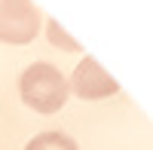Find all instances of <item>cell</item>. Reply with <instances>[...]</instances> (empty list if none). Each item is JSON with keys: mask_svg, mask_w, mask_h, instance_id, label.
<instances>
[{"mask_svg": "<svg viewBox=\"0 0 153 150\" xmlns=\"http://www.w3.org/2000/svg\"><path fill=\"white\" fill-rule=\"evenodd\" d=\"M25 150H76V141L61 132H40L37 138L28 141Z\"/></svg>", "mask_w": 153, "mask_h": 150, "instance_id": "277c9868", "label": "cell"}, {"mask_svg": "<svg viewBox=\"0 0 153 150\" xmlns=\"http://www.w3.org/2000/svg\"><path fill=\"white\" fill-rule=\"evenodd\" d=\"M40 9L31 0H0V40L3 43H31L40 31Z\"/></svg>", "mask_w": 153, "mask_h": 150, "instance_id": "7a4b0ae2", "label": "cell"}, {"mask_svg": "<svg viewBox=\"0 0 153 150\" xmlns=\"http://www.w3.org/2000/svg\"><path fill=\"white\" fill-rule=\"evenodd\" d=\"M46 37H49V43H52V46H61V49H68V52H83L80 43H76L74 37H71V34L55 22V19H49V22H46Z\"/></svg>", "mask_w": 153, "mask_h": 150, "instance_id": "5b68a950", "label": "cell"}, {"mask_svg": "<svg viewBox=\"0 0 153 150\" xmlns=\"http://www.w3.org/2000/svg\"><path fill=\"white\" fill-rule=\"evenodd\" d=\"M71 89L80 95V98H107L120 89V83L110 77V74L98 65L95 55H86L80 65L74 68V77H71Z\"/></svg>", "mask_w": 153, "mask_h": 150, "instance_id": "3957f363", "label": "cell"}, {"mask_svg": "<svg viewBox=\"0 0 153 150\" xmlns=\"http://www.w3.org/2000/svg\"><path fill=\"white\" fill-rule=\"evenodd\" d=\"M19 92H22V101L31 110H37V114H55V110H61L68 104L71 86L61 77L58 68L46 65V61H37V65H31L22 74Z\"/></svg>", "mask_w": 153, "mask_h": 150, "instance_id": "6da1fadb", "label": "cell"}]
</instances>
